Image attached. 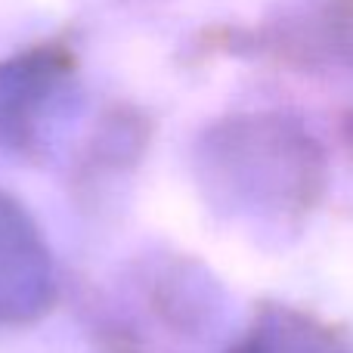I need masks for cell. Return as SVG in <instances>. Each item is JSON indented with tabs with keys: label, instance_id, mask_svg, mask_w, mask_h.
Returning <instances> with one entry per match:
<instances>
[{
	"label": "cell",
	"instance_id": "6da1fadb",
	"mask_svg": "<svg viewBox=\"0 0 353 353\" xmlns=\"http://www.w3.org/2000/svg\"><path fill=\"white\" fill-rule=\"evenodd\" d=\"M50 254L19 205L0 195V323H19L50 304Z\"/></svg>",
	"mask_w": 353,
	"mask_h": 353
}]
</instances>
